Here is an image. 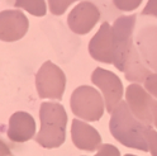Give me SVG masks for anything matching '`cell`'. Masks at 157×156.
<instances>
[{
  "label": "cell",
  "instance_id": "obj_1",
  "mask_svg": "<svg viewBox=\"0 0 157 156\" xmlns=\"http://www.w3.org/2000/svg\"><path fill=\"white\" fill-rule=\"evenodd\" d=\"M136 14L119 17L112 27L113 33V64L123 71L125 79L133 83H142L151 74L133 43Z\"/></svg>",
  "mask_w": 157,
  "mask_h": 156
},
{
  "label": "cell",
  "instance_id": "obj_2",
  "mask_svg": "<svg viewBox=\"0 0 157 156\" xmlns=\"http://www.w3.org/2000/svg\"><path fill=\"white\" fill-rule=\"evenodd\" d=\"M148 126L140 122L129 111L127 102L121 100L114 111L109 122V130L113 137L124 145L125 147L136 149L140 151H148L146 141V128Z\"/></svg>",
  "mask_w": 157,
  "mask_h": 156
},
{
  "label": "cell",
  "instance_id": "obj_3",
  "mask_svg": "<svg viewBox=\"0 0 157 156\" xmlns=\"http://www.w3.org/2000/svg\"><path fill=\"white\" fill-rule=\"evenodd\" d=\"M41 130L34 140L44 149H56L66 140L67 114L63 105L53 102H43L39 109Z\"/></svg>",
  "mask_w": 157,
  "mask_h": 156
},
{
  "label": "cell",
  "instance_id": "obj_4",
  "mask_svg": "<svg viewBox=\"0 0 157 156\" xmlns=\"http://www.w3.org/2000/svg\"><path fill=\"white\" fill-rule=\"evenodd\" d=\"M70 107L72 113L81 119L95 122L104 113V100L101 94L93 86H78L71 94Z\"/></svg>",
  "mask_w": 157,
  "mask_h": 156
},
{
  "label": "cell",
  "instance_id": "obj_5",
  "mask_svg": "<svg viewBox=\"0 0 157 156\" xmlns=\"http://www.w3.org/2000/svg\"><path fill=\"white\" fill-rule=\"evenodd\" d=\"M36 86L39 98H48L61 100L65 88V72L51 61H46L36 75Z\"/></svg>",
  "mask_w": 157,
  "mask_h": 156
},
{
  "label": "cell",
  "instance_id": "obj_6",
  "mask_svg": "<svg viewBox=\"0 0 157 156\" xmlns=\"http://www.w3.org/2000/svg\"><path fill=\"white\" fill-rule=\"evenodd\" d=\"M91 81L99 89H101L105 99L106 111L108 113L112 114L114 108L121 103L123 96L122 80L114 72L101 69V67H96L94 72L91 74Z\"/></svg>",
  "mask_w": 157,
  "mask_h": 156
},
{
  "label": "cell",
  "instance_id": "obj_7",
  "mask_svg": "<svg viewBox=\"0 0 157 156\" xmlns=\"http://www.w3.org/2000/svg\"><path fill=\"white\" fill-rule=\"evenodd\" d=\"M152 96L146 92V89L138 84H131L125 92V102L129 111L140 122L151 127L153 122L152 117Z\"/></svg>",
  "mask_w": 157,
  "mask_h": 156
},
{
  "label": "cell",
  "instance_id": "obj_8",
  "mask_svg": "<svg viewBox=\"0 0 157 156\" xmlns=\"http://www.w3.org/2000/svg\"><path fill=\"white\" fill-rule=\"evenodd\" d=\"M100 19V10L91 2L77 4L67 17L68 28L76 34H86L95 27Z\"/></svg>",
  "mask_w": 157,
  "mask_h": 156
},
{
  "label": "cell",
  "instance_id": "obj_9",
  "mask_svg": "<svg viewBox=\"0 0 157 156\" xmlns=\"http://www.w3.org/2000/svg\"><path fill=\"white\" fill-rule=\"evenodd\" d=\"M29 28L28 18L21 10L0 12V41L14 42L23 38Z\"/></svg>",
  "mask_w": 157,
  "mask_h": 156
},
{
  "label": "cell",
  "instance_id": "obj_10",
  "mask_svg": "<svg viewBox=\"0 0 157 156\" xmlns=\"http://www.w3.org/2000/svg\"><path fill=\"white\" fill-rule=\"evenodd\" d=\"M89 52L96 61L113 64V33L108 22H104L91 38L89 42Z\"/></svg>",
  "mask_w": 157,
  "mask_h": 156
},
{
  "label": "cell",
  "instance_id": "obj_11",
  "mask_svg": "<svg viewBox=\"0 0 157 156\" xmlns=\"http://www.w3.org/2000/svg\"><path fill=\"white\" fill-rule=\"evenodd\" d=\"M36 135V122L27 112H15L9 119L8 137L13 142H27Z\"/></svg>",
  "mask_w": 157,
  "mask_h": 156
},
{
  "label": "cell",
  "instance_id": "obj_12",
  "mask_svg": "<svg viewBox=\"0 0 157 156\" xmlns=\"http://www.w3.org/2000/svg\"><path fill=\"white\" fill-rule=\"evenodd\" d=\"M71 137L76 147L84 151H95L101 146V136L99 132L80 119L72 121Z\"/></svg>",
  "mask_w": 157,
  "mask_h": 156
},
{
  "label": "cell",
  "instance_id": "obj_13",
  "mask_svg": "<svg viewBox=\"0 0 157 156\" xmlns=\"http://www.w3.org/2000/svg\"><path fill=\"white\" fill-rule=\"evenodd\" d=\"M136 41L144 65L150 66L157 72V27L150 25L141 29Z\"/></svg>",
  "mask_w": 157,
  "mask_h": 156
},
{
  "label": "cell",
  "instance_id": "obj_14",
  "mask_svg": "<svg viewBox=\"0 0 157 156\" xmlns=\"http://www.w3.org/2000/svg\"><path fill=\"white\" fill-rule=\"evenodd\" d=\"M14 6L24 9L34 17H43L47 12L44 0H15Z\"/></svg>",
  "mask_w": 157,
  "mask_h": 156
},
{
  "label": "cell",
  "instance_id": "obj_15",
  "mask_svg": "<svg viewBox=\"0 0 157 156\" xmlns=\"http://www.w3.org/2000/svg\"><path fill=\"white\" fill-rule=\"evenodd\" d=\"M75 2H77V0H48V4H50V10L52 14L61 15Z\"/></svg>",
  "mask_w": 157,
  "mask_h": 156
},
{
  "label": "cell",
  "instance_id": "obj_16",
  "mask_svg": "<svg viewBox=\"0 0 157 156\" xmlns=\"http://www.w3.org/2000/svg\"><path fill=\"white\" fill-rule=\"evenodd\" d=\"M113 4L122 12H132L142 4V0H113Z\"/></svg>",
  "mask_w": 157,
  "mask_h": 156
},
{
  "label": "cell",
  "instance_id": "obj_17",
  "mask_svg": "<svg viewBox=\"0 0 157 156\" xmlns=\"http://www.w3.org/2000/svg\"><path fill=\"white\" fill-rule=\"evenodd\" d=\"M144 136L147 146H148V151L152 154V156H157V132L152 127H147Z\"/></svg>",
  "mask_w": 157,
  "mask_h": 156
},
{
  "label": "cell",
  "instance_id": "obj_18",
  "mask_svg": "<svg viewBox=\"0 0 157 156\" xmlns=\"http://www.w3.org/2000/svg\"><path fill=\"white\" fill-rule=\"evenodd\" d=\"M144 88L151 95L157 98V74H150L144 80Z\"/></svg>",
  "mask_w": 157,
  "mask_h": 156
},
{
  "label": "cell",
  "instance_id": "obj_19",
  "mask_svg": "<svg viewBox=\"0 0 157 156\" xmlns=\"http://www.w3.org/2000/svg\"><path fill=\"white\" fill-rule=\"evenodd\" d=\"M95 156H121V152L115 146L110 143H105L98 149V152Z\"/></svg>",
  "mask_w": 157,
  "mask_h": 156
},
{
  "label": "cell",
  "instance_id": "obj_20",
  "mask_svg": "<svg viewBox=\"0 0 157 156\" xmlns=\"http://www.w3.org/2000/svg\"><path fill=\"white\" fill-rule=\"evenodd\" d=\"M142 15H152L157 18V0H148L146 8L142 10Z\"/></svg>",
  "mask_w": 157,
  "mask_h": 156
},
{
  "label": "cell",
  "instance_id": "obj_21",
  "mask_svg": "<svg viewBox=\"0 0 157 156\" xmlns=\"http://www.w3.org/2000/svg\"><path fill=\"white\" fill-rule=\"evenodd\" d=\"M0 156H12L10 149L8 147V145L3 140H0Z\"/></svg>",
  "mask_w": 157,
  "mask_h": 156
},
{
  "label": "cell",
  "instance_id": "obj_22",
  "mask_svg": "<svg viewBox=\"0 0 157 156\" xmlns=\"http://www.w3.org/2000/svg\"><path fill=\"white\" fill-rule=\"evenodd\" d=\"M152 117H153V124L157 128V100H153V105H152Z\"/></svg>",
  "mask_w": 157,
  "mask_h": 156
},
{
  "label": "cell",
  "instance_id": "obj_23",
  "mask_svg": "<svg viewBox=\"0 0 157 156\" xmlns=\"http://www.w3.org/2000/svg\"><path fill=\"white\" fill-rule=\"evenodd\" d=\"M124 156H136V155H132V154H127V155H124Z\"/></svg>",
  "mask_w": 157,
  "mask_h": 156
}]
</instances>
